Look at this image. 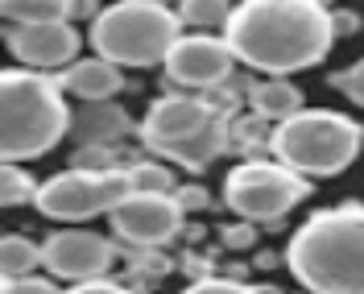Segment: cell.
<instances>
[{"instance_id": "6da1fadb", "label": "cell", "mask_w": 364, "mask_h": 294, "mask_svg": "<svg viewBox=\"0 0 364 294\" xmlns=\"http://www.w3.org/2000/svg\"><path fill=\"white\" fill-rule=\"evenodd\" d=\"M236 63L286 79L318 67L336 42V13L318 0H245L224 29Z\"/></svg>"}, {"instance_id": "7a4b0ae2", "label": "cell", "mask_w": 364, "mask_h": 294, "mask_svg": "<svg viewBox=\"0 0 364 294\" xmlns=\"http://www.w3.org/2000/svg\"><path fill=\"white\" fill-rule=\"evenodd\" d=\"M286 266L311 294H364V204L306 216L286 245Z\"/></svg>"}, {"instance_id": "3957f363", "label": "cell", "mask_w": 364, "mask_h": 294, "mask_svg": "<svg viewBox=\"0 0 364 294\" xmlns=\"http://www.w3.org/2000/svg\"><path fill=\"white\" fill-rule=\"evenodd\" d=\"M70 120L75 112L58 79L25 67L0 75V158L9 166L50 154L70 133Z\"/></svg>"}, {"instance_id": "277c9868", "label": "cell", "mask_w": 364, "mask_h": 294, "mask_svg": "<svg viewBox=\"0 0 364 294\" xmlns=\"http://www.w3.org/2000/svg\"><path fill=\"white\" fill-rule=\"evenodd\" d=\"M136 133L154 158H170L182 170H207L224 149H232V116H224L207 95L170 91L149 104Z\"/></svg>"}, {"instance_id": "5b68a950", "label": "cell", "mask_w": 364, "mask_h": 294, "mask_svg": "<svg viewBox=\"0 0 364 294\" xmlns=\"http://www.w3.org/2000/svg\"><path fill=\"white\" fill-rule=\"evenodd\" d=\"M178 9L158 0H120L100 9L91 21V50L95 58H108L116 67H166L170 50L186 38Z\"/></svg>"}, {"instance_id": "8992f818", "label": "cell", "mask_w": 364, "mask_h": 294, "mask_svg": "<svg viewBox=\"0 0 364 294\" xmlns=\"http://www.w3.org/2000/svg\"><path fill=\"white\" fill-rule=\"evenodd\" d=\"M364 145V125L331 108H302L273 129V162L290 166L302 179H331L348 170Z\"/></svg>"}, {"instance_id": "52a82bcc", "label": "cell", "mask_w": 364, "mask_h": 294, "mask_svg": "<svg viewBox=\"0 0 364 294\" xmlns=\"http://www.w3.org/2000/svg\"><path fill=\"white\" fill-rule=\"evenodd\" d=\"M306 195H311V179L269 158L240 162L224 179V207L232 216H240L245 224H273L290 216Z\"/></svg>"}, {"instance_id": "ba28073f", "label": "cell", "mask_w": 364, "mask_h": 294, "mask_svg": "<svg viewBox=\"0 0 364 294\" xmlns=\"http://www.w3.org/2000/svg\"><path fill=\"white\" fill-rule=\"evenodd\" d=\"M133 195L129 170L112 174H91V170H63L54 179L38 187V211L46 220H63V224H83L95 216H112L116 207Z\"/></svg>"}, {"instance_id": "9c48e42d", "label": "cell", "mask_w": 364, "mask_h": 294, "mask_svg": "<svg viewBox=\"0 0 364 294\" xmlns=\"http://www.w3.org/2000/svg\"><path fill=\"white\" fill-rule=\"evenodd\" d=\"M42 253H46L50 278H63L70 286L108 278L112 261L120 257L116 241H108L104 232H91V228H58V232H50L42 241Z\"/></svg>"}, {"instance_id": "30bf717a", "label": "cell", "mask_w": 364, "mask_h": 294, "mask_svg": "<svg viewBox=\"0 0 364 294\" xmlns=\"http://www.w3.org/2000/svg\"><path fill=\"white\" fill-rule=\"evenodd\" d=\"M182 220L186 211L174 195H129L112 211V232L133 249H161L182 232Z\"/></svg>"}, {"instance_id": "8fae6325", "label": "cell", "mask_w": 364, "mask_h": 294, "mask_svg": "<svg viewBox=\"0 0 364 294\" xmlns=\"http://www.w3.org/2000/svg\"><path fill=\"white\" fill-rule=\"evenodd\" d=\"M4 46L13 50V58L21 63L25 70H38V75H50V70H63L79 63V29L70 21H46V25H4Z\"/></svg>"}, {"instance_id": "7c38bea8", "label": "cell", "mask_w": 364, "mask_h": 294, "mask_svg": "<svg viewBox=\"0 0 364 294\" xmlns=\"http://www.w3.org/2000/svg\"><path fill=\"white\" fill-rule=\"evenodd\" d=\"M232 67H236V54H232V46L224 38L186 33L166 58V79H170V88H186L195 95V91H211L228 83Z\"/></svg>"}, {"instance_id": "4fadbf2b", "label": "cell", "mask_w": 364, "mask_h": 294, "mask_svg": "<svg viewBox=\"0 0 364 294\" xmlns=\"http://www.w3.org/2000/svg\"><path fill=\"white\" fill-rule=\"evenodd\" d=\"M58 83L67 95H75L79 104H108L124 91V70L108 63V58H79L75 67L58 75Z\"/></svg>"}, {"instance_id": "5bb4252c", "label": "cell", "mask_w": 364, "mask_h": 294, "mask_svg": "<svg viewBox=\"0 0 364 294\" xmlns=\"http://www.w3.org/2000/svg\"><path fill=\"white\" fill-rule=\"evenodd\" d=\"M133 129H136L133 116L124 112L116 100H108V104H79L75 120H70V133L79 141V149L83 145H116L120 137H129Z\"/></svg>"}, {"instance_id": "9a60e30c", "label": "cell", "mask_w": 364, "mask_h": 294, "mask_svg": "<svg viewBox=\"0 0 364 294\" xmlns=\"http://www.w3.org/2000/svg\"><path fill=\"white\" fill-rule=\"evenodd\" d=\"M249 104L269 125H286L290 116L302 112V91L290 79H261V83H249Z\"/></svg>"}, {"instance_id": "2e32d148", "label": "cell", "mask_w": 364, "mask_h": 294, "mask_svg": "<svg viewBox=\"0 0 364 294\" xmlns=\"http://www.w3.org/2000/svg\"><path fill=\"white\" fill-rule=\"evenodd\" d=\"M232 13H236V4H224V0H182L178 4L182 25L195 33H211V38H224Z\"/></svg>"}, {"instance_id": "e0dca14e", "label": "cell", "mask_w": 364, "mask_h": 294, "mask_svg": "<svg viewBox=\"0 0 364 294\" xmlns=\"http://www.w3.org/2000/svg\"><path fill=\"white\" fill-rule=\"evenodd\" d=\"M38 266H46V253H42V245H33L29 236L9 232V236L0 241V270H4V278H33Z\"/></svg>"}, {"instance_id": "ac0fdd59", "label": "cell", "mask_w": 364, "mask_h": 294, "mask_svg": "<svg viewBox=\"0 0 364 294\" xmlns=\"http://www.w3.org/2000/svg\"><path fill=\"white\" fill-rule=\"evenodd\" d=\"M75 4L70 0H4V21L9 25H46L70 21Z\"/></svg>"}, {"instance_id": "d6986e66", "label": "cell", "mask_w": 364, "mask_h": 294, "mask_svg": "<svg viewBox=\"0 0 364 294\" xmlns=\"http://www.w3.org/2000/svg\"><path fill=\"white\" fill-rule=\"evenodd\" d=\"M124 170H129V187H133V195H178L174 170H170L166 162L133 158Z\"/></svg>"}, {"instance_id": "ffe728a7", "label": "cell", "mask_w": 364, "mask_h": 294, "mask_svg": "<svg viewBox=\"0 0 364 294\" xmlns=\"http://www.w3.org/2000/svg\"><path fill=\"white\" fill-rule=\"evenodd\" d=\"M273 129L277 125H269L265 116H232V149H245V154H257V149H269L273 145Z\"/></svg>"}, {"instance_id": "44dd1931", "label": "cell", "mask_w": 364, "mask_h": 294, "mask_svg": "<svg viewBox=\"0 0 364 294\" xmlns=\"http://www.w3.org/2000/svg\"><path fill=\"white\" fill-rule=\"evenodd\" d=\"M38 187H42V182L29 179L25 166H9V162H4V170H0V204L4 207L38 204Z\"/></svg>"}, {"instance_id": "7402d4cb", "label": "cell", "mask_w": 364, "mask_h": 294, "mask_svg": "<svg viewBox=\"0 0 364 294\" xmlns=\"http://www.w3.org/2000/svg\"><path fill=\"white\" fill-rule=\"evenodd\" d=\"M70 170L112 174V170H124V166H120V149H116V145H83V149H75V158H70Z\"/></svg>"}, {"instance_id": "603a6c76", "label": "cell", "mask_w": 364, "mask_h": 294, "mask_svg": "<svg viewBox=\"0 0 364 294\" xmlns=\"http://www.w3.org/2000/svg\"><path fill=\"white\" fill-rule=\"evenodd\" d=\"M182 294H265V286H249V282H240V278H199V282H191Z\"/></svg>"}, {"instance_id": "cb8c5ba5", "label": "cell", "mask_w": 364, "mask_h": 294, "mask_svg": "<svg viewBox=\"0 0 364 294\" xmlns=\"http://www.w3.org/2000/svg\"><path fill=\"white\" fill-rule=\"evenodd\" d=\"M331 88H340L352 104L364 108V58H356L348 70H336V75H331Z\"/></svg>"}, {"instance_id": "d4e9b609", "label": "cell", "mask_w": 364, "mask_h": 294, "mask_svg": "<svg viewBox=\"0 0 364 294\" xmlns=\"http://www.w3.org/2000/svg\"><path fill=\"white\" fill-rule=\"evenodd\" d=\"M0 294H63L58 290V282L54 278H4V286H0Z\"/></svg>"}, {"instance_id": "484cf974", "label": "cell", "mask_w": 364, "mask_h": 294, "mask_svg": "<svg viewBox=\"0 0 364 294\" xmlns=\"http://www.w3.org/2000/svg\"><path fill=\"white\" fill-rule=\"evenodd\" d=\"M133 270H136V273H154V278H161V273L174 270V261H170L166 253H158V249H133Z\"/></svg>"}, {"instance_id": "4316f807", "label": "cell", "mask_w": 364, "mask_h": 294, "mask_svg": "<svg viewBox=\"0 0 364 294\" xmlns=\"http://www.w3.org/2000/svg\"><path fill=\"white\" fill-rule=\"evenodd\" d=\"M178 207L191 216V211H207L211 207V195H207V187H199V182H186V187H178Z\"/></svg>"}, {"instance_id": "83f0119b", "label": "cell", "mask_w": 364, "mask_h": 294, "mask_svg": "<svg viewBox=\"0 0 364 294\" xmlns=\"http://www.w3.org/2000/svg\"><path fill=\"white\" fill-rule=\"evenodd\" d=\"M63 294H136V290L124 286V282H112V278H95V282H79V286H70Z\"/></svg>"}, {"instance_id": "f1b7e54d", "label": "cell", "mask_w": 364, "mask_h": 294, "mask_svg": "<svg viewBox=\"0 0 364 294\" xmlns=\"http://www.w3.org/2000/svg\"><path fill=\"white\" fill-rule=\"evenodd\" d=\"M252 241H257V224H245V220H240V224L224 228V245L228 249H249Z\"/></svg>"}, {"instance_id": "f546056e", "label": "cell", "mask_w": 364, "mask_h": 294, "mask_svg": "<svg viewBox=\"0 0 364 294\" xmlns=\"http://www.w3.org/2000/svg\"><path fill=\"white\" fill-rule=\"evenodd\" d=\"M356 29H360V17H356V13H336V33L348 38V33H356Z\"/></svg>"}, {"instance_id": "4dcf8cb0", "label": "cell", "mask_w": 364, "mask_h": 294, "mask_svg": "<svg viewBox=\"0 0 364 294\" xmlns=\"http://www.w3.org/2000/svg\"><path fill=\"white\" fill-rule=\"evenodd\" d=\"M290 294H311V290H290Z\"/></svg>"}]
</instances>
